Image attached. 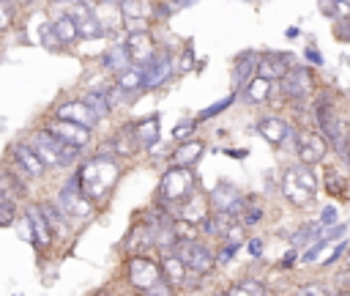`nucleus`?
<instances>
[{
  "label": "nucleus",
  "instance_id": "obj_12",
  "mask_svg": "<svg viewBox=\"0 0 350 296\" xmlns=\"http://www.w3.org/2000/svg\"><path fill=\"white\" fill-rule=\"evenodd\" d=\"M44 129H49V132L57 134L60 140H66V143H71V145H79V148H85L88 140H90V129H88V126L74 123V121H66V118H57V115H55Z\"/></svg>",
  "mask_w": 350,
  "mask_h": 296
},
{
  "label": "nucleus",
  "instance_id": "obj_46",
  "mask_svg": "<svg viewBox=\"0 0 350 296\" xmlns=\"http://www.w3.org/2000/svg\"><path fill=\"white\" fill-rule=\"evenodd\" d=\"M194 55H191V47H186V52H183V58H180V63H178V71H189L194 63Z\"/></svg>",
  "mask_w": 350,
  "mask_h": 296
},
{
  "label": "nucleus",
  "instance_id": "obj_1",
  "mask_svg": "<svg viewBox=\"0 0 350 296\" xmlns=\"http://www.w3.org/2000/svg\"><path fill=\"white\" fill-rule=\"evenodd\" d=\"M120 178V164L107 156V153H98L93 159H88L79 170H77V181H79V189L85 192V197H90L93 203L104 200L112 186L118 184Z\"/></svg>",
  "mask_w": 350,
  "mask_h": 296
},
{
  "label": "nucleus",
  "instance_id": "obj_13",
  "mask_svg": "<svg viewBox=\"0 0 350 296\" xmlns=\"http://www.w3.org/2000/svg\"><path fill=\"white\" fill-rule=\"evenodd\" d=\"M295 151H298V159L312 167V164H317V162L325 156L328 143H325V137H320L317 132H301V134H298V143H295Z\"/></svg>",
  "mask_w": 350,
  "mask_h": 296
},
{
  "label": "nucleus",
  "instance_id": "obj_29",
  "mask_svg": "<svg viewBox=\"0 0 350 296\" xmlns=\"http://www.w3.org/2000/svg\"><path fill=\"white\" fill-rule=\"evenodd\" d=\"M52 27H55V33H57V38H60V44L63 47H68V44H77L79 41V30H77V22H74V16L66 11V14H60V16H55L52 19Z\"/></svg>",
  "mask_w": 350,
  "mask_h": 296
},
{
  "label": "nucleus",
  "instance_id": "obj_11",
  "mask_svg": "<svg viewBox=\"0 0 350 296\" xmlns=\"http://www.w3.org/2000/svg\"><path fill=\"white\" fill-rule=\"evenodd\" d=\"M11 159H14L16 170H25V175H30V178H41L46 173L44 159L33 151L30 143H14L11 145Z\"/></svg>",
  "mask_w": 350,
  "mask_h": 296
},
{
  "label": "nucleus",
  "instance_id": "obj_37",
  "mask_svg": "<svg viewBox=\"0 0 350 296\" xmlns=\"http://www.w3.org/2000/svg\"><path fill=\"white\" fill-rule=\"evenodd\" d=\"M38 36H41V44H44L46 49H60V47H63L60 38H57V33H55V27H52V22H44L41 30H38Z\"/></svg>",
  "mask_w": 350,
  "mask_h": 296
},
{
  "label": "nucleus",
  "instance_id": "obj_2",
  "mask_svg": "<svg viewBox=\"0 0 350 296\" xmlns=\"http://www.w3.org/2000/svg\"><path fill=\"white\" fill-rule=\"evenodd\" d=\"M30 145L44 159L46 167H68V164H74L79 159V151H82L79 145H71V143L60 140L49 129H36L30 134Z\"/></svg>",
  "mask_w": 350,
  "mask_h": 296
},
{
  "label": "nucleus",
  "instance_id": "obj_51",
  "mask_svg": "<svg viewBox=\"0 0 350 296\" xmlns=\"http://www.w3.org/2000/svg\"><path fill=\"white\" fill-rule=\"evenodd\" d=\"M175 5H189V3H194V0H172Z\"/></svg>",
  "mask_w": 350,
  "mask_h": 296
},
{
  "label": "nucleus",
  "instance_id": "obj_8",
  "mask_svg": "<svg viewBox=\"0 0 350 296\" xmlns=\"http://www.w3.org/2000/svg\"><path fill=\"white\" fill-rule=\"evenodd\" d=\"M317 123H320V129H323V134L328 137V143L336 148V151H342L345 153V140H347V126H345V121L331 110V104H328V99L323 96L320 101H317Z\"/></svg>",
  "mask_w": 350,
  "mask_h": 296
},
{
  "label": "nucleus",
  "instance_id": "obj_44",
  "mask_svg": "<svg viewBox=\"0 0 350 296\" xmlns=\"http://www.w3.org/2000/svg\"><path fill=\"white\" fill-rule=\"evenodd\" d=\"M317 227H320V225H306V227H304V230L295 236V241H298V244H301V241H314V236H317Z\"/></svg>",
  "mask_w": 350,
  "mask_h": 296
},
{
  "label": "nucleus",
  "instance_id": "obj_3",
  "mask_svg": "<svg viewBox=\"0 0 350 296\" xmlns=\"http://www.w3.org/2000/svg\"><path fill=\"white\" fill-rule=\"evenodd\" d=\"M282 195L293 203V206H309L317 195V178L309 170V164H293L284 170L282 175Z\"/></svg>",
  "mask_w": 350,
  "mask_h": 296
},
{
  "label": "nucleus",
  "instance_id": "obj_45",
  "mask_svg": "<svg viewBox=\"0 0 350 296\" xmlns=\"http://www.w3.org/2000/svg\"><path fill=\"white\" fill-rule=\"evenodd\" d=\"M336 291L350 293V269H347V271H342V274H336Z\"/></svg>",
  "mask_w": 350,
  "mask_h": 296
},
{
  "label": "nucleus",
  "instance_id": "obj_14",
  "mask_svg": "<svg viewBox=\"0 0 350 296\" xmlns=\"http://www.w3.org/2000/svg\"><path fill=\"white\" fill-rule=\"evenodd\" d=\"M208 197L205 195H200V192H191L186 200H180L178 206H175V214L172 217H178V219H186V222H194V225H202L205 222V217L211 214L208 211Z\"/></svg>",
  "mask_w": 350,
  "mask_h": 296
},
{
  "label": "nucleus",
  "instance_id": "obj_28",
  "mask_svg": "<svg viewBox=\"0 0 350 296\" xmlns=\"http://www.w3.org/2000/svg\"><path fill=\"white\" fill-rule=\"evenodd\" d=\"M126 247H129L134 255H139V252H145V249H153V247H156V238H153V227H150L148 222L137 225V227L129 233V241H126Z\"/></svg>",
  "mask_w": 350,
  "mask_h": 296
},
{
  "label": "nucleus",
  "instance_id": "obj_50",
  "mask_svg": "<svg viewBox=\"0 0 350 296\" xmlns=\"http://www.w3.org/2000/svg\"><path fill=\"white\" fill-rule=\"evenodd\" d=\"M345 153H347V159H350V132H347V140H345Z\"/></svg>",
  "mask_w": 350,
  "mask_h": 296
},
{
  "label": "nucleus",
  "instance_id": "obj_40",
  "mask_svg": "<svg viewBox=\"0 0 350 296\" xmlns=\"http://www.w3.org/2000/svg\"><path fill=\"white\" fill-rule=\"evenodd\" d=\"M334 36L339 41H350V16H342L334 22Z\"/></svg>",
  "mask_w": 350,
  "mask_h": 296
},
{
  "label": "nucleus",
  "instance_id": "obj_36",
  "mask_svg": "<svg viewBox=\"0 0 350 296\" xmlns=\"http://www.w3.org/2000/svg\"><path fill=\"white\" fill-rule=\"evenodd\" d=\"M320 8L328 14V16H350V0H320Z\"/></svg>",
  "mask_w": 350,
  "mask_h": 296
},
{
  "label": "nucleus",
  "instance_id": "obj_35",
  "mask_svg": "<svg viewBox=\"0 0 350 296\" xmlns=\"http://www.w3.org/2000/svg\"><path fill=\"white\" fill-rule=\"evenodd\" d=\"M82 101L96 112V118H98V121L112 110V107H109V101H107V93H96V90H93V93H85V99H82Z\"/></svg>",
  "mask_w": 350,
  "mask_h": 296
},
{
  "label": "nucleus",
  "instance_id": "obj_10",
  "mask_svg": "<svg viewBox=\"0 0 350 296\" xmlns=\"http://www.w3.org/2000/svg\"><path fill=\"white\" fill-rule=\"evenodd\" d=\"M153 11H156L153 0H120V14H123V25L129 27V33L148 30Z\"/></svg>",
  "mask_w": 350,
  "mask_h": 296
},
{
  "label": "nucleus",
  "instance_id": "obj_39",
  "mask_svg": "<svg viewBox=\"0 0 350 296\" xmlns=\"http://www.w3.org/2000/svg\"><path fill=\"white\" fill-rule=\"evenodd\" d=\"M16 219V203L14 200H0V227L14 225Z\"/></svg>",
  "mask_w": 350,
  "mask_h": 296
},
{
  "label": "nucleus",
  "instance_id": "obj_4",
  "mask_svg": "<svg viewBox=\"0 0 350 296\" xmlns=\"http://www.w3.org/2000/svg\"><path fill=\"white\" fill-rule=\"evenodd\" d=\"M191 192H197V175L191 173V167L172 162V167L164 170L161 181H159V200L170 203V206H178Z\"/></svg>",
  "mask_w": 350,
  "mask_h": 296
},
{
  "label": "nucleus",
  "instance_id": "obj_30",
  "mask_svg": "<svg viewBox=\"0 0 350 296\" xmlns=\"http://www.w3.org/2000/svg\"><path fill=\"white\" fill-rule=\"evenodd\" d=\"M115 85H120V88L129 90V93H137V90L145 88V74H142L139 66H129V69H123V71L118 74V82H115Z\"/></svg>",
  "mask_w": 350,
  "mask_h": 296
},
{
  "label": "nucleus",
  "instance_id": "obj_20",
  "mask_svg": "<svg viewBox=\"0 0 350 296\" xmlns=\"http://www.w3.org/2000/svg\"><path fill=\"white\" fill-rule=\"evenodd\" d=\"M139 69H142V74H145V88H156V85H161V82L170 77V71L175 69V63H172L167 55H156V52H153V58H150L148 63H142Z\"/></svg>",
  "mask_w": 350,
  "mask_h": 296
},
{
  "label": "nucleus",
  "instance_id": "obj_7",
  "mask_svg": "<svg viewBox=\"0 0 350 296\" xmlns=\"http://www.w3.org/2000/svg\"><path fill=\"white\" fill-rule=\"evenodd\" d=\"M93 200L90 197H85V192L79 189V181H77V175L60 189V195H57V206L63 208V214L66 217H71V219H88L90 214H93V206H90Z\"/></svg>",
  "mask_w": 350,
  "mask_h": 296
},
{
  "label": "nucleus",
  "instance_id": "obj_9",
  "mask_svg": "<svg viewBox=\"0 0 350 296\" xmlns=\"http://www.w3.org/2000/svg\"><path fill=\"white\" fill-rule=\"evenodd\" d=\"M66 3H68V14H71L74 22H77L79 38H101V36H104V25H101L98 14L93 11V5H88V3H74V0H66Z\"/></svg>",
  "mask_w": 350,
  "mask_h": 296
},
{
  "label": "nucleus",
  "instance_id": "obj_47",
  "mask_svg": "<svg viewBox=\"0 0 350 296\" xmlns=\"http://www.w3.org/2000/svg\"><path fill=\"white\" fill-rule=\"evenodd\" d=\"M336 222V208L334 206H328V208H323V217H320V225H334Z\"/></svg>",
  "mask_w": 350,
  "mask_h": 296
},
{
  "label": "nucleus",
  "instance_id": "obj_24",
  "mask_svg": "<svg viewBox=\"0 0 350 296\" xmlns=\"http://www.w3.org/2000/svg\"><path fill=\"white\" fill-rule=\"evenodd\" d=\"M101 66H104L107 71H115V74H120L123 69H129V66H131V55H129L126 41H123V44H112V47L104 52Z\"/></svg>",
  "mask_w": 350,
  "mask_h": 296
},
{
  "label": "nucleus",
  "instance_id": "obj_43",
  "mask_svg": "<svg viewBox=\"0 0 350 296\" xmlns=\"http://www.w3.org/2000/svg\"><path fill=\"white\" fill-rule=\"evenodd\" d=\"M230 101H232V96H224V99H221V101H216L213 107H208V110H202V112H200V118H211V115H216V112H221V110H224V107H227Z\"/></svg>",
  "mask_w": 350,
  "mask_h": 296
},
{
  "label": "nucleus",
  "instance_id": "obj_34",
  "mask_svg": "<svg viewBox=\"0 0 350 296\" xmlns=\"http://www.w3.org/2000/svg\"><path fill=\"white\" fill-rule=\"evenodd\" d=\"M227 293L230 296H262L265 293V285L260 280H241V282L230 285Z\"/></svg>",
  "mask_w": 350,
  "mask_h": 296
},
{
  "label": "nucleus",
  "instance_id": "obj_49",
  "mask_svg": "<svg viewBox=\"0 0 350 296\" xmlns=\"http://www.w3.org/2000/svg\"><path fill=\"white\" fill-rule=\"evenodd\" d=\"M249 249H252V255H260V252H262V241H260V238H254V241L249 244Z\"/></svg>",
  "mask_w": 350,
  "mask_h": 296
},
{
  "label": "nucleus",
  "instance_id": "obj_54",
  "mask_svg": "<svg viewBox=\"0 0 350 296\" xmlns=\"http://www.w3.org/2000/svg\"><path fill=\"white\" fill-rule=\"evenodd\" d=\"M57 3H60V0H57Z\"/></svg>",
  "mask_w": 350,
  "mask_h": 296
},
{
  "label": "nucleus",
  "instance_id": "obj_23",
  "mask_svg": "<svg viewBox=\"0 0 350 296\" xmlns=\"http://www.w3.org/2000/svg\"><path fill=\"white\" fill-rule=\"evenodd\" d=\"M25 195V181L19 178L16 170H5L0 167V200H19Z\"/></svg>",
  "mask_w": 350,
  "mask_h": 296
},
{
  "label": "nucleus",
  "instance_id": "obj_15",
  "mask_svg": "<svg viewBox=\"0 0 350 296\" xmlns=\"http://www.w3.org/2000/svg\"><path fill=\"white\" fill-rule=\"evenodd\" d=\"M290 55L287 52H262L257 58V74H262L265 79H282L290 71Z\"/></svg>",
  "mask_w": 350,
  "mask_h": 296
},
{
  "label": "nucleus",
  "instance_id": "obj_41",
  "mask_svg": "<svg viewBox=\"0 0 350 296\" xmlns=\"http://www.w3.org/2000/svg\"><path fill=\"white\" fill-rule=\"evenodd\" d=\"M298 293L301 296H328V293H334V288H328V285H304V288H298Z\"/></svg>",
  "mask_w": 350,
  "mask_h": 296
},
{
  "label": "nucleus",
  "instance_id": "obj_42",
  "mask_svg": "<svg viewBox=\"0 0 350 296\" xmlns=\"http://www.w3.org/2000/svg\"><path fill=\"white\" fill-rule=\"evenodd\" d=\"M191 132H194V123H191V121H183V123H178V126L172 129V137H175V140H186Z\"/></svg>",
  "mask_w": 350,
  "mask_h": 296
},
{
  "label": "nucleus",
  "instance_id": "obj_18",
  "mask_svg": "<svg viewBox=\"0 0 350 296\" xmlns=\"http://www.w3.org/2000/svg\"><path fill=\"white\" fill-rule=\"evenodd\" d=\"M55 115L57 118H66V121H74V123H82V126H88V129H93L96 123H98V118H96V112L79 99V101H63V104H57L55 107Z\"/></svg>",
  "mask_w": 350,
  "mask_h": 296
},
{
  "label": "nucleus",
  "instance_id": "obj_48",
  "mask_svg": "<svg viewBox=\"0 0 350 296\" xmlns=\"http://www.w3.org/2000/svg\"><path fill=\"white\" fill-rule=\"evenodd\" d=\"M328 192H334V195H345V181H342V178H331V181H328Z\"/></svg>",
  "mask_w": 350,
  "mask_h": 296
},
{
  "label": "nucleus",
  "instance_id": "obj_5",
  "mask_svg": "<svg viewBox=\"0 0 350 296\" xmlns=\"http://www.w3.org/2000/svg\"><path fill=\"white\" fill-rule=\"evenodd\" d=\"M172 252L186 263L189 271H194V274H200V277H202V274H211L213 266H216L213 252H211L205 244H200L197 238H178L175 247H172Z\"/></svg>",
  "mask_w": 350,
  "mask_h": 296
},
{
  "label": "nucleus",
  "instance_id": "obj_25",
  "mask_svg": "<svg viewBox=\"0 0 350 296\" xmlns=\"http://www.w3.org/2000/svg\"><path fill=\"white\" fill-rule=\"evenodd\" d=\"M257 58H260V55H254V52H243V55L235 60L232 79H235L238 88H246V85L252 82V77L257 74Z\"/></svg>",
  "mask_w": 350,
  "mask_h": 296
},
{
  "label": "nucleus",
  "instance_id": "obj_52",
  "mask_svg": "<svg viewBox=\"0 0 350 296\" xmlns=\"http://www.w3.org/2000/svg\"><path fill=\"white\" fill-rule=\"evenodd\" d=\"M74 3H88V5H93V3H98V0H74Z\"/></svg>",
  "mask_w": 350,
  "mask_h": 296
},
{
  "label": "nucleus",
  "instance_id": "obj_31",
  "mask_svg": "<svg viewBox=\"0 0 350 296\" xmlns=\"http://www.w3.org/2000/svg\"><path fill=\"white\" fill-rule=\"evenodd\" d=\"M134 134L139 140V145H153L159 140V118H142L139 123H134Z\"/></svg>",
  "mask_w": 350,
  "mask_h": 296
},
{
  "label": "nucleus",
  "instance_id": "obj_17",
  "mask_svg": "<svg viewBox=\"0 0 350 296\" xmlns=\"http://www.w3.org/2000/svg\"><path fill=\"white\" fill-rule=\"evenodd\" d=\"M126 47H129V55H131V63H134V66L148 63V60L153 58V52H156L153 38H150L148 30H134V33H129Z\"/></svg>",
  "mask_w": 350,
  "mask_h": 296
},
{
  "label": "nucleus",
  "instance_id": "obj_26",
  "mask_svg": "<svg viewBox=\"0 0 350 296\" xmlns=\"http://www.w3.org/2000/svg\"><path fill=\"white\" fill-rule=\"evenodd\" d=\"M107 148H112V153H118V156H131V153L139 148V140H137V134H134V126L120 129V132L107 143Z\"/></svg>",
  "mask_w": 350,
  "mask_h": 296
},
{
  "label": "nucleus",
  "instance_id": "obj_19",
  "mask_svg": "<svg viewBox=\"0 0 350 296\" xmlns=\"http://www.w3.org/2000/svg\"><path fill=\"white\" fill-rule=\"evenodd\" d=\"M27 227H30V241L36 247H49L52 244V227H49L41 206H30L27 208Z\"/></svg>",
  "mask_w": 350,
  "mask_h": 296
},
{
  "label": "nucleus",
  "instance_id": "obj_16",
  "mask_svg": "<svg viewBox=\"0 0 350 296\" xmlns=\"http://www.w3.org/2000/svg\"><path fill=\"white\" fill-rule=\"evenodd\" d=\"M309 90H312V71H309V69L295 66V69H290V71L282 77V93H284V96H290V99H304Z\"/></svg>",
  "mask_w": 350,
  "mask_h": 296
},
{
  "label": "nucleus",
  "instance_id": "obj_53",
  "mask_svg": "<svg viewBox=\"0 0 350 296\" xmlns=\"http://www.w3.org/2000/svg\"><path fill=\"white\" fill-rule=\"evenodd\" d=\"M347 266H350V249H347Z\"/></svg>",
  "mask_w": 350,
  "mask_h": 296
},
{
  "label": "nucleus",
  "instance_id": "obj_32",
  "mask_svg": "<svg viewBox=\"0 0 350 296\" xmlns=\"http://www.w3.org/2000/svg\"><path fill=\"white\" fill-rule=\"evenodd\" d=\"M243 93H246L249 101H262V99H268V93H271V79H265L262 74H254L252 82L243 88Z\"/></svg>",
  "mask_w": 350,
  "mask_h": 296
},
{
  "label": "nucleus",
  "instance_id": "obj_22",
  "mask_svg": "<svg viewBox=\"0 0 350 296\" xmlns=\"http://www.w3.org/2000/svg\"><path fill=\"white\" fill-rule=\"evenodd\" d=\"M257 132H260L271 145H282V143L290 137V126H287L282 118H273V115L262 118V121L257 123Z\"/></svg>",
  "mask_w": 350,
  "mask_h": 296
},
{
  "label": "nucleus",
  "instance_id": "obj_33",
  "mask_svg": "<svg viewBox=\"0 0 350 296\" xmlns=\"http://www.w3.org/2000/svg\"><path fill=\"white\" fill-rule=\"evenodd\" d=\"M41 211H44V217H46V222H49V227H52V233H63V225H66V214H63V208L57 206V203H41Z\"/></svg>",
  "mask_w": 350,
  "mask_h": 296
},
{
  "label": "nucleus",
  "instance_id": "obj_21",
  "mask_svg": "<svg viewBox=\"0 0 350 296\" xmlns=\"http://www.w3.org/2000/svg\"><path fill=\"white\" fill-rule=\"evenodd\" d=\"M186 263L172 252V249H167L164 255H161V274H164V280L175 288V285H183L186 282Z\"/></svg>",
  "mask_w": 350,
  "mask_h": 296
},
{
  "label": "nucleus",
  "instance_id": "obj_38",
  "mask_svg": "<svg viewBox=\"0 0 350 296\" xmlns=\"http://www.w3.org/2000/svg\"><path fill=\"white\" fill-rule=\"evenodd\" d=\"M14 16H16L14 0H0V33H5L14 25Z\"/></svg>",
  "mask_w": 350,
  "mask_h": 296
},
{
  "label": "nucleus",
  "instance_id": "obj_6",
  "mask_svg": "<svg viewBox=\"0 0 350 296\" xmlns=\"http://www.w3.org/2000/svg\"><path fill=\"white\" fill-rule=\"evenodd\" d=\"M126 277H129V282L137 288V291H150L153 285H159L161 280H164V274H161V263H156V260H150V258H145V255H131L129 258V263H126Z\"/></svg>",
  "mask_w": 350,
  "mask_h": 296
},
{
  "label": "nucleus",
  "instance_id": "obj_27",
  "mask_svg": "<svg viewBox=\"0 0 350 296\" xmlns=\"http://www.w3.org/2000/svg\"><path fill=\"white\" fill-rule=\"evenodd\" d=\"M202 151H205V143H200V140H183V143L175 148V153H172V162H175V164H186V167H194V164L200 162Z\"/></svg>",
  "mask_w": 350,
  "mask_h": 296
}]
</instances>
